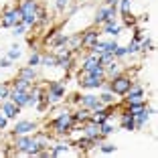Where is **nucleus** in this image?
I'll list each match as a JSON object with an SVG mask.
<instances>
[{
	"label": "nucleus",
	"instance_id": "f257e3e1",
	"mask_svg": "<svg viewBox=\"0 0 158 158\" xmlns=\"http://www.w3.org/2000/svg\"><path fill=\"white\" fill-rule=\"evenodd\" d=\"M112 89L116 93H126L128 89H130V79H126V77H120V79H116L112 83Z\"/></svg>",
	"mask_w": 158,
	"mask_h": 158
},
{
	"label": "nucleus",
	"instance_id": "f03ea898",
	"mask_svg": "<svg viewBox=\"0 0 158 158\" xmlns=\"http://www.w3.org/2000/svg\"><path fill=\"white\" fill-rule=\"evenodd\" d=\"M81 103H83L85 107H93L95 112H102V103H99V99L98 98H93V95H85V98H81Z\"/></svg>",
	"mask_w": 158,
	"mask_h": 158
},
{
	"label": "nucleus",
	"instance_id": "7ed1b4c3",
	"mask_svg": "<svg viewBox=\"0 0 158 158\" xmlns=\"http://www.w3.org/2000/svg\"><path fill=\"white\" fill-rule=\"evenodd\" d=\"M67 126H69V114H61V116L55 120L57 132H65V130H67Z\"/></svg>",
	"mask_w": 158,
	"mask_h": 158
},
{
	"label": "nucleus",
	"instance_id": "20e7f679",
	"mask_svg": "<svg viewBox=\"0 0 158 158\" xmlns=\"http://www.w3.org/2000/svg\"><path fill=\"white\" fill-rule=\"evenodd\" d=\"M10 98H12V102L16 103V106H23V103H27L28 95H27V93H23V91H19V89H14V91L10 93Z\"/></svg>",
	"mask_w": 158,
	"mask_h": 158
},
{
	"label": "nucleus",
	"instance_id": "39448f33",
	"mask_svg": "<svg viewBox=\"0 0 158 158\" xmlns=\"http://www.w3.org/2000/svg\"><path fill=\"white\" fill-rule=\"evenodd\" d=\"M19 16H20V10H10V12L4 16L2 24H4V27H10V24H14L16 20H19Z\"/></svg>",
	"mask_w": 158,
	"mask_h": 158
},
{
	"label": "nucleus",
	"instance_id": "423d86ee",
	"mask_svg": "<svg viewBox=\"0 0 158 158\" xmlns=\"http://www.w3.org/2000/svg\"><path fill=\"white\" fill-rule=\"evenodd\" d=\"M31 130H35L33 122H19L16 128H14V132H19V134H27V132H31Z\"/></svg>",
	"mask_w": 158,
	"mask_h": 158
},
{
	"label": "nucleus",
	"instance_id": "0eeeda50",
	"mask_svg": "<svg viewBox=\"0 0 158 158\" xmlns=\"http://www.w3.org/2000/svg\"><path fill=\"white\" fill-rule=\"evenodd\" d=\"M35 10H37V6H35L33 0H27L23 4V8H20V16H28V14H35Z\"/></svg>",
	"mask_w": 158,
	"mask_h": 158
},
{
	"label": "nucleus",
	"instance_id": "6e6552de",
	"mask_svg": "<svg viewBox=\"0 0 158 158\" xmlns=\"http://www.w3.org/2000/svg\"><path fill=\"white\" fill-rule=\"evenodd\" d=\"M61 95H63V87H61V85H57V83H53V85H51V93H49V98L55 102V99H59Z\"/></svg>",
	"mask_w": 158,
	"mask_h": 158
},
{
	"label": "nucleus",
	"instance_id": "1a4fd4ad",
	"mask_svg": "<svg viewBox=\"0 0 158 158\" xmlns=\"http://www.w3.org/2000/svg\"><path fill=\"white\" fill-rule=\"evenodd\" d=\"M81 85H83V87H99V85H102V79L91 77V75H89L85 81H81Z\"/></svg>",
	"mask_w": 158,
	"mask_h": 158
},
{
	"label": "nucleus",
	"instance_id": "9d476101",
	"mask_svg": "<svg viewBox=\"0 0 158 158\" xmlns=\"http://www.w3.org/2000/svg\"><path fill=\"white\" fill-rule=\"evenodd\" d=\"M130 103H136V102H140V99H142V89L140 87H136L134 91H130Z\"/></svg>",
	"mask_w": 158,
	"mask_h": 158
},
{
	"label": "nucleus",
	"instance_id": "9b49d317",
	"mask_svg": "<svg viewBox=\"0 0 158 158\" xmlns=\"http://www.w3.org/2000/svg\"><path fill=\"white\" fill-rule=\"evenodd\" d=\"M16 112H19V110H16L14 103H4V114L8 118H14V116H16Z\"/></svg>",
	"mask_w": 158,
	"mask_h": 158
},
{
	"label": "nucleus",
	"instance_id": "f8f14e48",
	"mask_svg": "<svg viewBox=\"0 0 158 158\" xmlns=\"http://www.w3.org/2000/svg\"><path fill=\"white\" fill-rule=\"evenodd\" d=\"M122 122H124V128H128V130H132V128H134V116H132V114H126Z\"/></svg>",
	"mask_w": 158,
	"mask_h": 158
},
{
	"label": "nucleus",
	"instance_id": "ddd939ff",
	"mask_svg": "<svg viewBox=\"0 0 158 158\" xmlns=\"http://www.w3.org/2000/svg\"><path fill=\"white\" fill-rule=\"evenodd\" d=\"M33 144H35V142H31V140H27V138H23V140H19V142H16V146H19L20 150H24V152H27V150L31 148Z\"/></svg>",
	"mask_w": 158,
	"mask_h": 158
},
{
	"label": "nucleus",
	"instance_id": "4468645a",
	"mask_svg": "<svg viewBox=\"0 0 158 158\" xmlns=\"http://www.w3.org/2000/svg\"><path fill=\"white\" fill-rule=\"evenodd\" d=\"M89 75H91V77H98V79H102V75H103V69L99 65H95V67H91V69H89Z\"/></svg>",
	"mask_w": 158,
	"mask_h": 158
},
{
	"label": "nucleus",
	"instance_id": "2eb2a0df",
	"mask_svg": "<svg viewBox=\"0 0 158 158\" xmlns=\"http://www.w3.org/2000/svg\"><path fill=\"white\" fill-rule=\"evenodd\" d=\"M33 77H35V71H33V69H23V71H20V79H27V81H31Z\"/></svg>",
	"mask_w": 158,
	"mask_h": 158
},
{
	"label": "nucleus",
	"instance_id": "dca6fc26",
	"mask_svg": "<svg viewBox=\"0 0 158 158\" xmlns=\"http://www.w3.org/2000/svg\"><path fill=\"white\" fill-rule=\"evenodd\" d=\"M28 83H31V81H27V79H19V83H16V89H19V91H24V89L28 87Z\"/></svg>",
	"mask_w": 158,
	"mask_h": 158
},
{
	"label": "nucleus",
	"instance_id": "f3484780",
	"mask_svg": "<svg viewBox=\"0 0 158 158\" xmlns=\"http://www.w3.org/2000/svg\"><path fill=\"white\" fill-rule=\"evenodd\" d=\"M63 152H67V146L65 144H57L55 150H53V154H55V156H59V154H63Z\"/></svg>",
	"mask_w": 158,
	"mask_h": 158
},
{
	"label": "nucleus",
	"instance_id": "a211bd4d",
	"mask_svg": "<svg viewBox=\"0 0 158 158\" xmlns=\"http://www.w3.org/2000/svg\"><path fill=\"white\" fill-rule=\"evenodd\" d=\"M98 132H99L98 126H89V128H87V136H89V138H95V136H98Z\"/></svg>",
	"mask_w": 158,
	"mask_h": 158
},
{
	"label": "nucleus",
	"instance_id": "6ab92c4d",
	"mask_svg": "<svg viewBox=\"0 0 158 158\" xmlns=\"http://www.w3.org/2000/svg\"><path fill=\"white\" fill-rule=\"evenodd\" d=\"M146 120H148V114H146V112H140L138 114V126H142Z\"/></svg>",
	"mask_w": 158,
	"mask_h": 158
},
{
	"label": "nucleus",
	"instance_id": "aec40b11",
	"mask_svg": "<svg viewBox=\"0 0 158 158\" xmlns=\"http://www.w3.org/2000/svg\"><path fill=\"white\" fill-rule=\"evenodd\" d=\"M107 33L110 35H118L120 33V27H116V24H107Z\"/></svg>",
	"mask_w": 158,
	"mask_h": 158
},
{
	"label": "nucleus",
	"instance_id": "412c9836",
	"mask_svg": "<svg viewBox=\"0 0 158 158\" xmlns=\"http://www.w3.org/2000/svg\"><path fill=\"white\" fill-rule=\"evenodd\" d=\"M8 57H10V59H19V57H20V51H19V47H14L12 51L8 53Z\"/></svg>",
	"mask_w": 158,
	"mask_h": 158
},
{
	"label": "nucleus",
	"instance_id": "4be33fe9",
	"mask_svg": "<svg viewBox=\"0 0 158 158\" xmlns=\"http://www.w3.org/2000/svg\"><path fill=\"white\" fill-rule=\"evenodd\" d=\"M107 120V114L102 112V116H95V124H103V122Z\"/></svg>",
	"mask_w": 158,
	"mask_h": 158
},
{
	"label": "nucleus",
	"instance_id": "5701e85b",
	"mask_svg": "<svg viewBox=\"0 0 158 158\" xmlns=\"http://www.w3.org/2000/svg\"><path fill=\"white\" fill-rule=\"evenodd\" d=\"M102 132H103V134H112V132H114V128H112L110 124H106V122H103V128H102Z\"/></svg>",
	"mask_w": 158,
	"mask_h": 158
},
{
	"label": "nucleus",
	"instance_id": "b1692460",
	"mask_svg": "<svg viewBox=\"0 0 158 158\" xmlns=\"http://www.w3.org/2000/svg\"><path fill=\"white\" fill-rule=\"evenodd\" d=\"M128 8H130V0H122V10H124V14H128Z\"/></svg>",
	"mask_w": 158,
	"mask_h": 158
},
{
	"label": "nucleus",
	"instance_id": "393cba45",
	"mask_svg": "<svg viewBox=\"0 0 158 158\" xmlns=\"http://www.w3.org/2000/svg\"><path fill=\"white\" fill-rule=\"evenodd\" d=\"M43 63H45L47 67H53L55 65V59H53V57H47V59H43Z\"/></svg>",
	"mask_w": 158,
	"mask_h": 158
},
{
	"label": "nucleus",
	"instance_id": "a878e982",
	"mask_svg": "<svg viewBox=\"0 0 158 158\" xmlns=\"http://www.w3.org/2000/svg\"><path fill=\"white\" fill-rule=\"evenodd\" d=\"M24 19V24H33L35 23V14H28V16H23Z\"/></svg>",
	"mask_w": 158,
	"mask_h": 158
},
{
	"label": "nucleus",
	"instance_id": "bb28decb",
	"mask_svg": "<svg viewBox=\"0 0 158 158\" xmlns=\"http://www.w3.org/2000/svg\"><path fill=\"white\" fill-rule=\"evenodd\" d=\"M102 150H103V152H107V154H110V152H114L116 148H114L112 144H103V146H102Z\"/></svg>",
	"mask_w": 158,
	"mask_h": 158
},
{
	"label": "nucleus",
	"instance_id": "cd10ccee",
	"mask_svg": "<svg viewBox=\"0 0 158 158\" xmlns=\"http://www.w3.org/2000/svg\"><path fill=\"white\" fill-rule=\"evenodd\" d=\"M95 37H98V33H87V35H85V39H83V41H85V43H89V41H93Z\"/></svg>",
	"mask_w": 158,
	"mask_h": 158
},
{
	"label": "nucleus",
	"instance_id": "c85d7f7f",
	"mask_svg": "<svg viewBox=\"0 0 158 158\" xmlns=\"http://www.w3.org/2000/svg\"><path fill=\"white\" fill-rule=\"evenodd\" d=\"M102 99H103V102H106V103L114 102V98H112V95H110V93H103V95H102Z\"/></svg>",
	"mask_w": 158,
	"mask_h": 158
},
{
	"label": "nucleus",
	"instance_id": "c756f323",
	"mask_svg": "<svg viewBox=\"0 0 158 158\" xmlns=\"http://www.w3.org/2000/svg\"><path fill=\"white\" fill-rule=\"evenodd\" d=\"M134 51H138V43H132V45L128 47V53H134Z\"/></svg>",
	"mask_w": 158,
	"mask_h": 158
},
{
	"label": "nucleus",
	"instance_id": "7c9ffc66",
	"mask_svg": "<svg viewBox=\"0 0 158 158\" xmlns=\"http://www.w3.org/2000/svg\"><path fill=\"white\" fill-rule=\"evenodd\" d=\"M39 61H41V59H39V55H33V57H31V61H28V63H31V65H37Z\"/></svg>",
	"mask_w": 158,
	"mask_h": 158
},
{
	"label": "nucleus",
	"instance_id": "2f4dec72",
	"mask_svg": "<svg viewBox=\"0 0 158 158\" xmlns=\"http://www.w3.org/2000/svg\"><path fill=\"white\" fill-rule=\"evenodd\" d=\"M14 31H16L14 35H23V33H24V24H19V27L14 28Z\"/></svg>",
	"mask_w": 158,
	"mask_h": 158
},
{
	"label": "nucleus",
	"instance_id": "473e14b6",
	"mask_svg": "<svg viewBox=\"0 0 158 158\" xmlns=\"http://www.w3.org/2000/svg\"><path fill=\"white\" fill-rule=\"evenodd\" d=\"M110 71H112V73H118V65H116V63H112V65H110Z\"/></svg>",
	"mask_w": 158,
	"mask_h": 158
},
{
	"label": "nucleus",
	"instance_id": "72a5a7b5",
	"mask_svg": "<svg viewBox=\"0 0 158 158\" xmlns=\"http://www.w3.org/2000/svg\"><path fill=\"white\" fill-rule=\"evenodd\" d=\"M65 4H67V0H57V6H59V8H63Z\"/></svg>",
	"mask_w": 158,
	"mask_h": 158
},
{
	"label": "nucleus",
	"instance_id": "f704fd0d",
	"mask_svg": "<svg viewBox=\"0 0 158 158\" xmlns=\"http://www.w3.org/2000/svg\"><path fill=\"white\" fill-rule=\"evenodd\" d=\"M6 95H8V91H6V89H2V87H0V98H6Z\"/></svg>",
	"mask_w": 158,
	"mask_h": 158
},
{
	"label": "nucleus",
	"instance_id": "c9c22d12",
	"mask_svg": "<svg viewBox=\"0 0 158 158\" xmlns=\"http://www.w3.org/2000/svg\"><path fill=\"white\" fill-rule=\"evenodd\" d=\"M0 65H2V67H8V65H10V61L4 59V61H0Z\"/></svg>",
	"mask_w": 158,
	"mask_h": 158
},
{
	"label": "nucleus",
	"instance_id": "e433bc0d",
	"mask_svg": "<svg viewBox=\"0 0 158 158\" xmlns=\"http://www.w3.org/2000/svg\"><path fill=\"white\" fill-rule=\"evenodd\" d=\"M146 47H152V43H150V41H144V43H142V49H146Z\"/></svg>",
	"mask_w": 158,
	"mask_h": 158
},
{
	"label": "nucleus",
	"instance_id": "4c0bfd02",
	"mask_svg": "<svg viewBox=\"0 0 158 158\" xmlns=\"http://www.w3.org/2000/svg\"><path fill=\"white\" fill-rule=\"evenodd\" d=\"M6 126V118H0V128H4Z\"/></svg>",
	"mask_w": 158,
	"mask_h": 158
},
{
	"label": "nucleus",
	"instance_id": "58836bf2",
	"mask_svg": "<svg viewBox=\"0 0 158 158\" xmlns=\"http://www.w3.org/2000/svg\"><path fill=\"white\" fill-rule=\"evenodd\" d=\"M106 2H110V4H116V0H106Z\"/></svg>",
	"mask_w": 158,
	"mask_h": 158
}]
</instances>
